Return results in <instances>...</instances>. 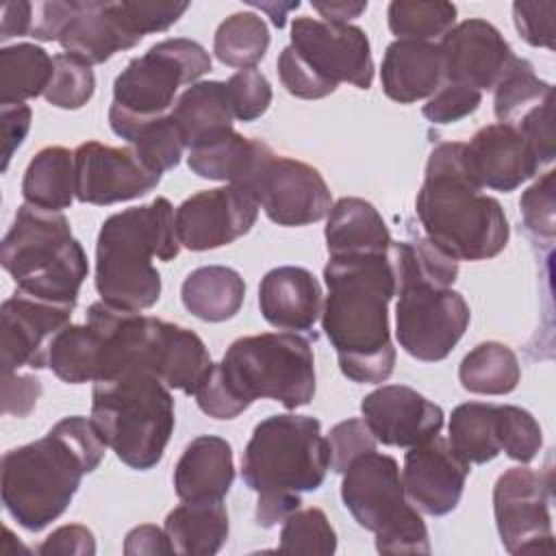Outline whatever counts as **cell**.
Here are the masks:
<instances>
[{
	"label": "cell",
	"instance_id": "cell-1",
	"mask_svg": "<svg viewBox=\"0 0 556 556\" xmlns=\"http://www.w3.org/2000/svg\"><path fill=\"white\" fill-rule=\"evenodd\" d=\"M324 280L328 295L321 328L337 352L341 374L358 384L389 380L395 367L389 302L397 293L389 252L330 256Z\"/></svg>",
	"mask_w": 556,
	"mask_h": 556
},
{
	"label": "cell",
	"instance_id": "cell-2",
	"mask_svg": "<svg viewBox=\"0 0 556 556\" xmlns=\"http://www.w3.org/2000/svg\"><path fill=\"white\" fill-rule=\"evenodd\" d=\"M106 443L93 419L74 415L56 421L46 437L2 456V504L26 530L39 532L59 519L85 473L98 469Z\"/></svg>",
	"mask_w": 556,
	"mask_h": 556
},
{
	"label": "cell",
	"instance_id": "cell-3",
	"mask_svg": "<svg viewBox=\"0 0 556 556\" xmlns=\"http://www.w3.org/2000/svg\"><path fill=\"white\" fill-rule=\"evenodd\" d=\"M315 395L311 343L295 332H263L232 341L195 402L213 419H235L254 400H276L285 408L306 406Z\"/></svg>",
	"mask_w": 556,
	"mask_h": 556
},
{
	"label": "cell",
	"instance_id": "cell-4",
	"mask_svg": "<svg viewBox=\"0 0 556 556\" xmlns=\"http://www.w3.org/2000/svg\"><path fill=\"white\" fill-rule=\"evenodd\" d=\"M465 159V143L432 148L415 208L426 237L456 261H486L508 243L502 204L480 193Z\"/></svg>",
	"mask_w": 556,
	"mask_h": 556
},
{
	"label": "cell",
	"instance_id": "cell-5",
	"mask_svg": "<svg viewBox=\"0 0 556 556\" xmlns=\"http://www.w3.org/2000/svg\"><path fill=\"white\" fill-rule=\"evenodd\" d=\"M330 469L328 441L308 415L263 419L243 452L241 478L256 500V523L274 528L302 506V493L317 491Z\"/></svg>",
	"mask_w": 556,
	"mask_h": 556
},
{
	"label": "cell",
	"instance_id": "cell-6",
	"mask_svg": "<svg viewBox=\"0 0 556 556\" xmlns=\"http://www.w3.org/2000/svg\"><path fill=\"white\" fill-rule=\"evenodd\" d=\"M174 206L167 198L119 211L102 222L96 243V289L102 302L143 311L159 302L161 274L152 256L174 261L180 252Z\"/></svg>",
	"mask_w": 556,
	"mask_h": 556
},
{
	"label": "cell",
	"instance_id": "cell-7",
	"mask_svg": "<svg viewBox=\"0 0 556 556\" xmlns=\"http://www.w3.org/2000/svg\"><path fill=\"white\" fill-rule=\"evenodd\" d=\"M0 263L17 291L63 306H76L89 274L87 254L72 237L61 211L24 202L0 245Z\"/></svg>",
	"mask_w": 556,
	"mask_h": 556
},
{
	"label": "cell",
	"instance_id": "cell-8",
	"mask_svg": "<svg viewBox=\"0 0 556 556\" xmlns=\"http://www.w3.org/2000/svg\"><path fill=\"white\" fill-rule=\"evenodd\" d=\"M169 391L159 376L143 369L93 382L91 419L130 469L148 471L163 458L176 424Z\"/></svg>",
	"mask_w": 556,
	"mask_h": 556
},
{
	"label": "cell",
	"instance_id": "cell-9",
	"mask_svg": "<svg viewBox=\"0 0 556 556\" xmlns=\"http://www.w3.org/2000/svg\"><path fill=\"white\" fill-rule=\"evenodd\" d=\"M341 500L354 521L376 534L380 554H428V528L408 502L397 460L367 452L343 471Z\"/></svg>",
	"mask_w": 556,
	"mask_h": 556
},
{
	"label": "cell",
	"instance_id": "cell-10",
	"mask_svg": "<svg viewBox=\"0 0 556 556\" xmlns=\"http://www.w3.org/2000/svg\"><path fill=\"white\" fill-rule=\"evenodd\" d=\"M208 70L211 56L193 39L174 37L154 43L115 78L109 106L111 130L128 141L141 124L169 113L178 87L195 83Z\"/></svg>",
	"mask_w": 556,
	"mask_h": 556
},
{
	"label": "cell",
	"instance_id": "cell-11",
	"mask_svg": "<svg viewBox=\"0 0 556 556\" xmlns=\"http://www.w3.org/2000/svg\"><path fill=\"white\" fill-rule=\"evenodd\" d=\"M395 337L400 348L424 363L443 361L463 339L471 313L465 298L452 287L406 278L395 293Z\"/></svg>",
	"mask_w": 556,
	"mask_h": 556
},
{
	"label": "cell",
	"instance_id": "cell-12",
	"mask_svg": "<svg viewBox=\"0 0 556 556\" xmlns=\"http://www.w3.org/2000/svg\"><path fill=\"white\" fill-rule=\"evenodd\" d=\"M237 187L245 189L278 226H306L328 217L332 208V195L319 169L276 154L265 141Z\"/></svg>",
	"mask_w": 556,
	"mask_h": 556
},
{
	"label": "cell",
	"instance_id": "cell-13",
	"mask_svg": "<svg viewBox=\"0 0 556 556\" xmlns=\"http://www.w3.org/2000/svg\"><path fill=\"white\" fill-rule=\"evenodd\" d=\"M552 478L530 467L504 471L493 486V515L508 554L552 552Z\"/></svg>",
	"mask_w": 556,
	"mask_h": 556
},
{
	"label": "cell",
	"instance_id": "cell-14",
	"mask_svg": "<svg viewBox=\"0 0 556 556\" xmlns=\"http://www.w3.org/2000/svg\"><path fill=\"white\" fill-rule=\"evenodd\" d=\"M289 46L332 87H339V83H350L358 89L371 87L374 59L363 28L302 15L291 24Z\"/></svg>",
	"mask_w": 556,
	"mask_h": 556
},
{
	"label": "cell",
	"instance_id": "cell-15",
	"mask_svg": "<svg viewBox=\"0 0 556 556\" xmlns=\"http://www.w3.org/2000/svg\"><path fill=\"white\" fill-rule=\"evenodd\" d=\"M258 217L256 200L237 185L198 191L176 208L180 245L193 252L215 250L248 235Z\"/></svg>",
	"mask_w": 556,
	"mask_h": 556
},
{
	"label": "cell",
	"instance_id": "cell-16",
	"mask_svg": "<svg viewBox=\"0 0 556 556\" xmlns=\"http://www.w3.org/2000/svg\"><path fill=\"white\" fill-rule=\"evenodd\" d=\"M495 117L521 132L541 163L554 159V87L534 74L530 61L515 56L495 85Z\"/></svg>",
	"mask_w": 556,
	"mask_h": 556
},
{
	"label": "cell",
	"instance_id": "cell-17",
	"mask_svg": "<svg viewBox=\"0 0 556 556\" xmlns=\"http://www.w3.org/2000/svg\"><path fill=\"white\" fill-rule=\"evenodd\" d=\"M76 198L83 204H115L146 195L161 182V174L141 163L132 148L85 141L74 150Z\"/></svg>",
	"mask_w": 556,
	"mask_h": 556
},
{
	"label": "cell",
	"instance_id": "cell-18",
	"mask_svg": "<svg viewBox=\"0 0 556 556\" xmlns=\"http://www.w3.org/2000/svg\"><path fill=\"white\" fill-rule=\"evenodd\" d=\"M72 306L39 300L15 291L0 308V348L2 374L20 367H48V348L54 334L70 324Z\"/></svg>",
	"mask_w": 556,
	"mask_h": 556
},
{
	"label": "cell",
	"instance_id": "cell-19",
	"mask_svg": "<svg viewBox=\"0 0 556 556\" xmlns=\"http://www.w3.org/2000/svg\"><path fill=\"white\" fill-rule=\"evenodd\" d=\"M469 463H465L439 434L408 447L402 484L408 502L426 515L452 513L465 491Z\"/></svg>",
	"mask_w": 556,
	"mask_h": 556
},
{
	"label": "cell",
	"instance_id": "cell-20",
	"mask_svg": "<svg viewBox=\"0 0 556 556\" xmlns=\"http://www.w3.org/2000/svg\"><path fill=\"white\" fill-rule=\"evenodd\" d=\"M443 76L478 91L495 89L497 80L515 59L508 41L486 20L471 17L441 37Z\"/></svg>",
	"mask_w": 556,
	"mask_h": 556
},
{
	"label": "cell",
	"instance_id": "cell-21",
	"mask_svg": "<svg viewBox=\"0 0 556 556\" xmlns=\"http://www.w3.org/2000/svg\"><path fill=\"white\" fill-rule=\"evenodd\" d=\"M361 413L376 441L391 447H413L443 428V410L406 384H382L367 393Z\"/></svg>",
	"mask_w": 556,
	"mask_h": 556
},
{
	"label": "cell",
	"instance_id": "cell-22",
	"mask_svg": "<svg viewBox=\"0 0 556 556\" xmlns=\"http://www.w3.org/2000/svg\"><path fill=\"white\" fill-rule=\"evenodd\" d=\"M469 174L480 189L515 191L541 169V159L532 143L506 124H489L465 143Z\"/></svg>",
	"mask_w": 556,
	"mask_h": 556
},
{
	"label": "cell",
	"instance_id": "cell-23",
	"mask_svg": "<svg viewBox=\"0 0 556 556\" xmlns=\"http://www.w3.org/2000/svg\"><path fill=\"white\" fill-rule=\"evenodd\" d=\"M141 37L132 30L122 2H74L70 22L65 24L59 43L65 54H72L89 65L109 61L115 52L137 46Z\"/></svg>",
	"mask_w": 556,
	"mask_h": 556
},
{
	"label": "cell",
	"instance_id": "cell-24",
	"mask_svg": "<svg viewBox=\"0 0 556 556\" xmlns=\"http://www.w3.org/2000/svg\"><path fill=\"white\" fill-rule=\"evenodd\" d=\"M258 306L274 328L287 332L311 330L321 317L319 280L304 267H274L261 280Z\"/></svg>",
	"mask_w": 556,
	"mask_h": 556
},
{
	"label": "cell",
	"instance_id": "cell-25",
	"mask_svg": "<svg viewBox=\"0 0 556 556\" xmlns=\"http://www.w3.org/2000/svg\"><path fill=\"white\" fill-rule=\"evenodd\" d=\"M380 80L387 98L400 104L430 98L445 83L439 43L395 39L384 50Z\"/></svg>",
	"mask_w": 556,
	"mask_h": 556
},
{
	"label": "cell",
	"instance_id": "cell-26",
	"mask_svg": "<svg viewBox=\"0 0 556 556\" xmlns=\"http://www.w3.org/2000/svg\"><path fill=\"white\" fill-rule=\"evenodd\" d=\"M235 480L232 447L226 439L195 437L174 467V489L182 502L224 500Z\"/></svg>",
	"mask_w": 556,
	"mask_h": 556
},
{
	"label": "cell",
	"instance_id": "cell-27",
	"mask_svg": "<svg viewBox=\"0 0 556 556\" xmlns=\"http://www.w3.org/2000/svg\"><path fill=\"white\" fill-rule=\"evenodd\" d=\"M324 235L330 256L384 254L393 243L384 219L363 198H341L334 202Z\"/></svg>",
	"mask_w": 556,
	"mask_h": 556
},
{
	"label": "cell",
	"instance_id": "cell-28",
	"mask_svg": "<svg viewBox=\"0 0 556 556\" xmlns=\"http://www.w3.org/2000/svg\"><path fill=\"white\" fill-rule=\"evenodd\" d=\"M180 128L187 148L219 137L232 128V106L228 100L226 83L200 80L180 93L169 111Z\"/></svg>",
	"mask_w": 556,
	"mask_h": 556
},
{
	"label": "cell",
	"instance_id": "cell-29",
	"mask_svg": "<svg viewBox=\"0 0 556 556\" xmlns=\"http://www.w3.org/2000/svg\"><path fill=\"white\" fill-rule=\"evenodd\" d=\"M165 532L176 554H217L228 539V510L222 500L182 502L167 513Z\"/></svg>",
	"mask_w": 556,
	"mask_h": 556
},
{
	"label": "cell",
	"instance_id": "cell-30",
	"mask_svg": "<svg viewBox=\"0 0 556 556\" xmlns=\"http://www.w3.org/2000/svg\"><path fill=\"white\" fill-rule=\"evenodd\" d=\"M180 298L193 317L217 324L239 313L245 298V282L232 267L206 265L185 278Z\"/></svg>",
	"mask_w": 556,
	"mask_h": 556
},
{
	"label": "cell",
	"instance_id": "cell-31",
	"mask_svg": "<svg viewBox=\"0 0 556 556\" xmlns=\"http://www.w3.org/2000/svg\"><path fill=\"white\" fill-rule=\"evenodd\" d=\"M22 195L26 202L41 208H70L76 195L74 152L63 146L41 148L24 172Z\"/></svg>",
	"mask_w": 556,
	"mask_h": 556
},
{
	"label": "cell",
	"instance_id": "cell-32",
	"mask_svg": "<svg viewBox=\"0 0 556 556\" xmlns=\"http://www.w3.org/2000/svg\"><path fill=\"white\" fill-rule=\"evenodd\" d=\"M261 139H250L235 130H228L219 137L189 148L187 163L189 169L200 178L239 185L250 172Z\"/></svg>",
	"mask_w": 556,
	"mask_h": 556
},
{
	"label": "cell",
	"instance_id": "cell-33",
	"mask_svg": "<svg viewBox=\"0 0 556 556\" xmlns=\"http://www.w3.org/2000/svg\"><path fill=\"white\" fill-rule=\"evenodd\" d=\"M447 430L450 447L469 465H484L502 452L497 432V404H458L452 410Z\"/></svg>",
	"mask_w": 556,
	"mask_h": 556
},
{
	"label": "cell",
	"instance_id": "cell-34",
	"mask_svg": "<svg viewBox=\"0 0 556 556\" xmlns=\"http://www.w3.org/2000/svg\"><path fill=\"white\" fill-rule=\"evenodd\" d=\"M54 59L35 43H15L0 50V104L24 102L46 93Z\"/></svg>",
	"mask_w": 556,
	"mask_h": 556
},
{
	"label": "cell",
	"instance_id": "cell-35",
	"mask_svg": "<svg viewBox=\"0 0 556 556\" xmlns=\"http://www.w3.org/2000/svg\"><path fill=\"white\" fill-rule=\"evenodd\" d=\"M521 367L515 352L500 341L476 345L458 367L465 391L480 395H506L517 389Z\"/></svg>",
	"mask_w": 556,
	"mask_h": 556
},
{
	"label": "cell",
	"instance_id": "cell-36",
	"mask_svg": "<svg viewBox=\"0 0 556 556\" xmlns=\"http://www.w3.org/2000/svg\"><path fill=\"white\" fill-rule=\"evenodd\" d=\"M269 48V30L263 17L256 13L243 11V13H232L226 17L213 39V52L215 56L228 65V67H239V70H250L254 67L267 52Z\"/></svg>",
	"mask_w": 556,
	"mask_h": 556
},
{
	"label": "cell",
	"instance_id": "cell-37",
	"mask_svg": "<svg viewBox=\"0 0 556 556\" xmlns=\"http://www.w3.org/2000/svg\"><path fill=\"white\" fill-rule=\"evenodd\" d=\"M48 367L67 384L98 380V339L89 324H67L48 348Z\"/></svg>",
	"mask_w": 556,
	"mask_h": 556
},
{
	"label": "cell",
	"instance_id": "cell-38",
	"mask_svg": "<svg viewBox=\"0 0 556 556\" xmlns=\"http://www.w3.org/2000/svg\"><path fill=\"white\" fill-rule=\"evenodd\" d=\"M387 22L397 39L432 41L454 28L456 7L443 0H393Z\"/></svg>",
	"mask_w": 556,
	"mask_h": 556
},
{
	"label": "cell",
	"instance_id": "cell-39",
	"mask_svg": "<svg viewBox=\"0 0 556 556\" xmlns=\"http://www.w3.org/2000/svg\"><path fill=\"white\" fill-rule=\"evenodd\" d=\"M135 154L146 167L161 174L174 169L185 152V139L172 113L141 124L128 139Z\"/></svg>",
	"mask_w": 556,
	"mask_h": 556
},
{
	"label": "cell",
	"instance_id": "cell-40",
	"mask_svg": "<svg viewBox=\"0 0 556 556\" xmlns=\"http://www.w3.org/2000/svg\"><path fill=\"white\" fill-rule=\"evenodd\" d=\"M278 549L289 554H334L337 532L321 508H298L282 521Z\"/></svg>",
	"mask_w": 556,
	"mask_h": 556
},
{
	"label": "cell",
	"instance_id": "cell-41",
	"mask_svg": "<svg viewBox=\"0 0 556 556\" xmlns=\"http://www.w3.org/2000/svg\"><path fill=\"white\" fill-rule=\"evenodd\" d=\"M54 72L46 89V100L59 109H80L85 106L96 89V76L89 63L72 54H54Z\"/></svg>",
	"mask_w": 556,
	"mask_h": 556
},
{
	"label": "cell",
	"instance_id": "cell-42",
	"mask_svg": "<svg viewBox=\"0 0 556 556\" xmlns=\"http://www.w3.org/2000/svg\"><path fill=\"white\" fill-rule=\"evenodd\" d=\"M497 432L502 452L519 463H530L543 445V432L539 421L521 406H497Z\"/></svg>",
	"mask_w": 556,
	"mask_h": 556
},
{
	"label": "cell",
	"instance_id": "cell-43",
	"mask_svg": "<svg viewBox=\"0 0 556 556\" xmlns=\"http://www.w3.org/2000/svg\"><path fill=\"white\" fill-rule=\"evenodd\" d=\"M232 115L239 122L258 119L271 104L269 80L254 67L239 70L226 80Z\"/></svg>",
	"mask_w": 556,
	"mask_h": 556
},
{
	"label": "cell",
	"instance_id": "cell-44",
	"mask_svg": "<svg viewBox=\"0 0 556 556\" xmlns=\"http://www.w3.org/2000/svg\"><path fill=\"white\" fill-rule=\"evenodd\" d=\"M326 441L330 452V469L334 473H343L352 460L376 450V437L371 434L365 419L339 421L332 426Z\"/></svg>",
	"mask_w": 556,
	"mask_h": 556
},
{
	"label": "cell",
	"instance_id": "cell-45",
	"mask_svg": "<svg viewBox=\"0 0 556 556\" xmlns=\"http://www.w3.org/2000/svg\"><path fill=\"white\" fill-rule=\"evenodd\" d=\"M482 102V91L445 80L424 104L421 113L432 124H454L467 115H471Z\"/></svg>",
	"mask_w": 556,
	"mask_h": 556
},
{
	"label": "cell",
	"instance_id": "cell-46",
	"mask_svg": "<svg viewBox=\"0 0 556 556\" xmlns=\"http://www.w3.org/2000/svg\"><path fill=\"white\" fill-rule=\"evenodd\" d=\"M554 174L547 172L532 187H528L519 200L521 217L526 228L534 237L552 239L556 232V213H554Z\"/></svg>",
	"mask_w": 556,
	"mask_h": 556
},
{
	"label": "cell",
	"instance_id": "cell-47",
	"mask_svg": "<svg viewBox=\"0 0 556 556\" xmlns=\"http://www.w3.org/2000/svg\"><path fill=\"white\" fill-rule=\"evenodd\" d=\"M278 76L282 87L295 96V98H304V100H319L326 98L330 93L337 91V87H332L330 83L321 80L306 63L304 59L291 48H282L280 56H278Z\"/></svg>",
	"mask_w": 556,
	"mask_h": 556
},
{
	"label": "cell",
	"instance_id": "cell-48",
	"mask_svg": "<svg viewBox=\"0 0 556 556\" xmlns=\"http://www.w3.org/2000/svg\"><path fill=\"white\" fill-rule=\"evenodd\" d=\"M554 13L556 2H515V26L523 41L539 48H554Z\"/></svg>",
	"mask_w": 556,
	"mask_h": 556
},
{
	"label": "cell",
	"instance_id": "cell-49",
	"mask_svg": "<svg viewBox=\"0 0 556 556\" xmlns=\"http://www.w3.org/2000/svg\"><path fill=\"white\" fill-rule=\"evenodd\" d=\"M43 556H91L96 554V541L89 528L70 523L56 528L37 549Z\"/></svg>",
	"mask_w": 556,
	"mask_h": 556
},
{
	"label": "cell",
	"instance_id": "cell-50",
	"mask_svg": "<svg viewBox=\"0 0 556 556\" xmlns=\"http://www.w3.org/2000/svg\"><path fill=\"white\" fill-rule=\"evenodd\" d=\"M41 395V382L35 376H22L17 371L4 374L2 382V410L7 415L26 417Z\"/></svg>",
	"mask_w": 556,
	"mask_h": 556
},
{
	"label": "cell",
	"instance_id": "cell-51",
	"mask_svg": "<svg viewBox=\"0 0 556 556\" xmlns=\"http://www.w3.org/2000/svg\"><path fill=\"white\" fill-rule=\"evenodd\" d=\"M2 117V172H7L13 152L24 143L30 130V106L24 102H4L0 104Z\"/></svg>",
	"mask_w": 556,
	"mask_h": 556
},
{
	"label": "cell",
	"instance_id": "cell-52",
	"mask_svg": "<svg viewBox=\"0 0 556 556\" xmlns=\"http://www.w3.org/2000/svg\"><path fill=\"white\" fill-rule=\"evenodd\" d=\"M74 11V0L70 2H35L33 4V26L30 35L39 41H59L65 24Z\"/></svg>",
	"mask_w": 556,
	"mask_h": 556
},
{
	"label": "cell",
	"instance_id": "cell-53",
	"mask_svg": "<svg viewBox=\"0 0 556 556\" xmlns=\"http://www.w3.org/2000/svg\"><path fill=\"white\" fill-rule=\"evenodd\" d=\"M124 554H176L165 530L143 523L132 528L124 541Z\"/></svg>",
	"mask_w": 556,
	"mask_h": 556
},
{
	"label": "cell",
	"instance_id": "cell-54",
	"mask_svg": "<svg viewBox=\"0 0 556 556\" xmlns=\"http://www.w3.org/2000/svg\"><path fill=\"white\" fill-rule=\"evenodd\" d=\"M33 26V2H4L0 20V41L11 37H28Z\"/></svg>",
	"mask_w": 556,
	"mask_h": 556
},
{
	"label": "cell",
	"instance_id": "cell-55",
	"mask_svg": "<svg viewBox=\"0 0 556 556\" xmlns=\"http://www.w3.org/2000/svg\"><path fill=\"white\" fill-rule=\"evenodd\" d=\"M313 9L324 17V22L348 24L367 9V2H313Z\"/></svg>",
	"mask_w": 556,
	"mask_h": 556
},
{
	"label": "cell",
	"instance_id": "cell-56",
	"mask_svg": "<svg viewBox=\"0 0 556 556\" xmlns=\"http://www.w3.org/2000/svg\"><path fill=\"white\" fill-rule=\"evenodd\" d=\"M254 7H258L261 11H267V13L271 15L274 26L282 28V26H285V15H287V11L298 9V7H300V2H298V0H295V2H289V4H285V7H282V9H278V11H276V7H274V4H254Z\"/></svg>",
	"mask_w": 556,
	"mask_h": 556
}]
</instances>
